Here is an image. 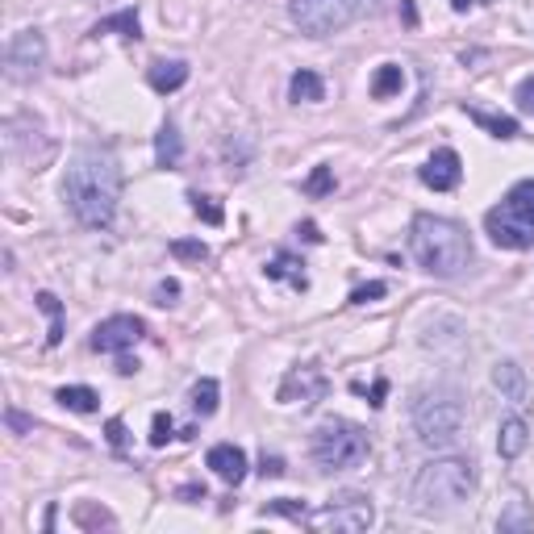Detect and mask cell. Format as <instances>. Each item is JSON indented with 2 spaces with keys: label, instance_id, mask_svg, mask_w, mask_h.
<instances>
[{
  "label": "cell",
  "instance_id": "obj_38",
  "mask_svg": "<svg viewBox=\"0 0 534 534\" xmlns=\"http://www.w3.org/2000/svg\"><path fill=\"white\" fill-rule=\"evenodd\" d=\"M259 471H263V476H284V459L280 455H263L259 459Z\"/></svg>",
  "mask_w": 534,
  "mask_h": 534
},
{
  "label": "cell",
  "instance_id": "obj_15",
  "mask_svg": "<svg viewBox=\"0 0 534 534\" xmlns=\"http://www.w3.org/2000/svg\"><path fill=\"white\" fill-rule=\"evenodd\" d=\"M146 84H151L154 92H176L188 84V63L184 59H159V63H151V71H146Z\"/></svg>",
  "mask_w": 534,
  "mask_h": 534
},
{
  "label": "cell",
  "instance_id": "obj_2",
  "mask_svg": "<svg viewBox=\"0 0 534 534\" xmlns=\"http://www.w3.org/2000/svg\"><path fill=\"white\" fill-rule=\"evenodd\" d=\"M409 251L438 280L463 276L471 267V254H476L468 229L459 226V221H451V217H434V213L413 217V226H409Z\"/></svg>",
  "mask_w": 534,
  "mask_h": 534
},
{
  "label": "cell",
  "instance_id": "obj_35",
  "mask_svg": "<svg viewBox=\"0 0 534 534\" xmlns=\"http://www.w3.org/2000/svg\"><path fill=\"white\" fill-rule=\"evenodd\" d=\"M179 296V280H159V288H154V305H176Z\"/></svg>",
  "mask_w": 534,
  "mask_h": 534
},
{
  "label": "cell",
  "instance_id": "obj_17",
  "mask_svg": "<svg viewBox=\"0 0 534 534\" xmlns=\"http://www.w3.org/2000/svg\"><path fill=\"white\" fill-rule=\"evenodd\" d=\"M179 159H184L179 129H176V121H163V126H159V134H154V163L171 171V167H179Z\"/></svg>",
  "mask_w": 534,
  "mask_h": 534
},
{
  "label": "cell",
  "instance_id": "obj_28",
  "mask_svg": "<svg viewBox=\"0 0 534 534\" xmlns=\"http://www.w3.org/2000/svg\"><path fill=\"white\" fill-rule=\"evenodd\" d=\"M188 201H192V213L204 217L209 226H221L226 221V213H221V204L213 201V196H201V192H188Z\"/></svg>",
  "mask_w": 534,
  "mask_h": 534
},
{
  "label": "cell",
  "instance_id": "obj_41",
  "mask_svg": "<svg viewBox=\"0 0 534 534\" xmlns=\"http://www.w3.org/2000/svg\"><path fill=\"white\" fill-rule=\"evenodd\" d=\"M179 496H184V501H204V488L201 484H188V488H179Z\"/></svg>",
  "mask_w": 534,
  "mask_h": 534
},
{
  "label": "cell",
  "instance_id": "obj_31",
  "mask_svg": "<svg viewBox=\"0 0 534 534\" xmlns=\"http://www.w3.org/2000/svg\"><path fill=\"white\" fill-rule=\"evenodd\" d=\"M171 438H176V421H171V413L159 409V413L151 418V446H167Z\"/></svg>",
  "mask_w": 534,
  "mask_h": 534
},
{
  "label": "cell",
  "instance_id": "obj_37",
  "mask_svg": "<svg viewBox=\"0 0 534 534\" xmlns=\"http://www.w3.org/2000/svg\"><path fill=\"white\" fill-rule=\"evenodd\" d=\"M4 421H9V426H13L17 434L34 430V418H26V413H17V409H4Z\"/></svg>",
  "mask_w": 534,
  "mask_h": 534
},
{
  "label": "cell",
  "instance_id": "obj_36",
  "mask_svg": "<svg viewBox=\"0 0 534 534\" xmlns=\"http://www.w3.org/2000/svg\"><path fill=\"white\" fill-rule=\"evenodd\" d=\"M518 109L534 117V76H526V79L518 84Z\"/></svg>",
  "mask_w": 534,
  "mask_h": 534
},
{
  "label": "cell",
  "instance_id": "obj_21",
  "mask_svg": "<svg viewBox=\"0 0 534 534\" xmlns=\"http://www.w3.org/2000/svg\"><path fill=\"white\" fill-rule=\"evenodd\" d=\"M288 96H293L296 104L305 101V104H313V101H321L326 96V84H321V76L318 71H309V67H301L293 79H288Z\"/></svg>",
  "mask_w": 534,
  "mask_h": 534
},
{
  "label": "cell",
  "instance_id": "obj_9",
  "mask_svg": "<svg viewBox=\"0 0 534 534\" xmlns=\"http://www.w3.org/2000/svg\"><path fill=\"white\" fill-rule=\"evenodd\" d=\"M46 67V38H42L38 29H21L9 38L4 46V76L13 79V84H26L34 79Z\"/></svg>",
  "mask_w": 534,
  "mask_h": 534
},
{
  "label": "cell",
  "instance_id": "obj_44",
  "mask_svg": "<svg viewBox=\"0 0 534 534\" xmlns=\"http://www.w3.org/2000/svg\"><path fill=\"white\" fill-rule=\"evenodd\" d=\"M468 4H471V0H451V9H455V13H468Z\"/></svg>",
  "mask_w": 534,
  "mask_h": 534
},
{
  "label": "cell",
  "instance_id": "obj_39",
  "mask_svg": "<svg viewBox=\"0 0 534 534\" xmlns=\"http://www.w3.org/2000/svg\"><path fill=\"white\" fill-rule=\"evenodd\" d=\"M384 393H388V380H376V384H371V401H368V405L380 409L384 405Z\"/></svg>",
  "mask_w": 534,
  "mask_h": 534
},
{
  "label": "cell",
  "instance_id": "obj_5",
  "mask_svg": "<svg viewBox=\"0 0 534 534\" xmlns=\"http://www.w3.org/2000/svg\"><path fill=\"white\" fill-rule=\"evenodd\" d=\"M384 13V0H288L293 26L309 38H330L363 17Z\"/></svg>",
  "mask_w": 534,
  "mask_h": 534
},
{
  "label": "cell",
  "instance_id": "obj_16",
  "mask_svg": "<svg viewBox=\"0 0 534 534\" xmlns=\"http://www.w3.org/2000/svg\"><path fill=\"white\" fill-rule=\"evenodd\" d=\"M526 443H530V426H526L518 413L501 421V430H496V451H501V459H518L521 451H526Z\"/></svg>",
  "mask_w": 534,
  "mask_h": 534
},
{
  "label": "cell",
  "instance_id": "obj_7",
  "mask_svg": "<svg viewBox=\"0 0 534 534\" xmlns=\"http://www.w3.org/2000/svg\"><path fill=\"white\" fill-rule=\"evenodd\" d=\"M313 463L321 471H343V468H355L368 459V430L355 426V421H321L318 430H313Z\"/></svg>",
  "mask_w": 534,
  "mask_h": 534
},
{
  "label": "cell",
  "instance_id": "obj_26",
  "mask_svg": "<svg viewBox=\"0 0 534 534\" xmlns=\"http://www.w3.org/2000/svg\"><path fill=\"white\" fill-rule=\"evenodd\" d=\"M496 530L509 534V530H534V513L526 509V501H509V509L496 518Z\"/></svg>",
  "mask_w": 534,
  "mask_h": 534
},
{
  "label": "cell",
  "instance_id": "obj_23",
  "mask_svg": "<svg viewBox=\"0 0 534 534\" xmlns=\"http://www.w3.org/2000/svg\"><path fill=\"white\" fill-rule=\"evenodd\" d=\"M401 84H405L401 63H384V67H376V76H371V96H376V101H388V96L401 92Z\"/></svg>",
  "mask_w": 534,
  "mask_h": 534
},
{
  "label": "cell",
  "instance_id": "obj_3",
  "mask_svg": "<svg viewBox=\"0 0 534 534\" xmlns=\"http://www.w3.org/2000/svg\"><path fill=\"white\" fill-rule=\"evenodd\" d=\"M471 488H476V463L463 455H443L418 471L409 501L418 513H443V509H455L459 501H468Z\"/></svg>",
  "mask_w": 534,
  "mask_h": 534
},
{
  "label": "cell",
  "instance_id": "obj_33",
  "mask_svg": "<svg viewBox=\"0 0 534 534\" xmlns=\"http://www.w3.org/2000/svg\"><path fill=\"white\" fill-rule=\"evenodd\" d=\"M388 293V284L384 280H371V284H359L355 293H351V305H368V301H380Z\"/></svg>",
  "mask_w": 534,
  "mask_h": 534
},
{
  "label": "cell",
  "instance_id": "obj_19",
  "mask_svg": "<svg viewBox=\"0 0 534 534\" xmlns=\"http://www.w3.org/2000/svg\"><path fill=\"white\" fill-rule=\"evenodd\" d=\"M101 34H121V38L138 42L142 38V21H138V13H134V9H121V13L101 17V21L92 26V38H101Z\"/></svg>",
  "mask_w": 534,
  "mask_h": 534
},
{
  "label": "cell",
  "instance_id": "obj_24",
  "mask_svg": "<svg viewBox=\"0 0 534 534\" xmlns=\"http://www.w3.org/2000/svg\"><path fill=\"white\" fill-rule=\"evenodd\" d=\"M217 396H221V388H217L213 376H204V380L192 384V413H201V418H209V413H217Z\"/></svg>",
  "mask_w": 534,
  "mask_h": 534
},
{
  "label": "cell",
  "instance_id": "obj_4",
  "mask_svg": "<svg viewBox=\"0 0 534 534\" xmlns=\"http://www.w3.org/2000/svg\"><path fill=\"white\" fill-rule=\"evenodd\" d=\"M484 229L505 251H530L534 246V179H521L505 192V201L484 213Z\"/></svg>",
  "mask_w": 534,
  "mask_h": 534
},
{
  "label": "cell",
  "instance_id": "obj_18",
  "mask_svg": "<svg viewBox=\"0 0 534 534\" xmlns=\"http://www.w3.org/2000/svg\"><path fill=\"white\" fill-rule=\"evenodd\" d=\"M301 267H305L301 259H293V254H284V251H280L276 259H271V263L263 267V276H267V280H288V284L296 288V293H305V288H309V276L301 271Z\"/></svg>",
  "mask_w": 534,
  "mask_h": 534
},
{
  "label": "cell",
  "instance_id": "obj_10",
  "mask_svg": "<svg viewBox=\"0 0 534 534\" xmlns=\"http://www.w3.org/2000/svg\"><path fill=\"white\" fill-rule=\"evenodd\" d=\"M142 334H146L142 318L117 313V318H104L101 326L92 330V351H101V355H121V351H129V346L138 343Z\"/></svg>",
  "mask_w": 534,
  "mask_h": 534
},
{
  "label": "cell",
  "instance_id": "obj_40",
  "mask_svg": "<svg viewBox=\"0 0 534 534\" xmlns=\"http://www.w3.org/2000/svg\"><path fill=\"white\" fill-rule=\"evenodd\" d=\"M296 234H301L305 242H321V234H318V226H313V221H301V226H296Z\"/></svg>",
  "mask_w": 534,
  "mask_h": 534
},
{
  "label": "cell",
  "instance_id": "obj_20",
  "mask_svg": "<svg viewBox=\"0 0 534 534\" xmlns=\"http://www.w3.org/2000/svg\"><path fill=\"white\" fill-rule=\"evenodd\" d=\"M463 113H468V121H476L480 129H488L493 138H518V121L505 113H484V109H471V104H463Z\"/></svg>",
  "mask_w": 534,
  "mask_h": 534
},
{
  "label": "cell",
  "instance_id": "obj_29",
  "mask_svg": "<svg viewBox=\"0 0 534 534\" xmlns=\"http://www.w3.org/2000/svg\"><path fill=\"white\" fill-rule=\"evenodd\" d=\"M76 526H79V530H92V526H117V518L109 513V509L76 505Z\"/></svg>",
  "mask_w": 534,
  "mask_h": 534
},
{
  "label": "cell",
  "instance_id": "obj_32",
  "mask_svg": "<svg viewBox=\"0 0 534 534\" xmlns=\"http://www.w3.org/2000/svg\"><path fill=\"white\" fill-rule=\"evenodd\" d=\"M305 192H309V196H326V192H334V171H330V167H326V163L313 167L309 179H305Z\"/></svg>",
  "mask_w": 534,
  "mask_h": 534
},
{
  "label": "cell",
  "instance_id": "obj_42",
  "mask_svg": "<svg viewBox=\"0 0 534 534\" xmlns=\"http://www.w3.org/2000/svg\"><path fill=\"white\" fill-rule=\"evenodd\" d=\"M117 371H121V376H134V371H138V359H117Z\"/></svg>",
  "mask_w": 534,
  "mask_h": 534
},
{
  "label": "cell",
  "instance_id": "obj_1",
  "mask_svg": "<svg viewBox=\"0 0 534 534\" xmlns=\"http://www.w3.org/2000/svg\"><path fill=\"white\" fill-rule=\"evenodd\" d=\"M63 196L79 226H88V229L113 226L117 201H121V163L113 159V151H104V146H79L71 154V163H67Z\"/></svg>",
  "mask_w": 534,
  "mask_h": 534
},
{
  "label": "cell",
  "instance_id": "obj_22",
  "mask_svg": "<svg viewBox=\"0 0 534 534\" xmlns=\"http://www.w3.org/2000/svg\"><path fill=\"white\" fill-rule=\"evenodd\" d=\"M54 401L63 409H71V413H96V405H101V396L92 393L88 384H67V388L54 393Z\"/></svg>",
  "mask_w": 534,
  "mask_h": 534
},
{
  "label": "cell",
  "instance_id": "obj_27",
  "mask_svg": "<svg viewBox=\"0 0 534 534\" xmlns=\"http://www.w3.org/2000/svg\"><path fill=\"white\" fill-rule=\"evenodd\" d=\"M263 513H280V518H293L296 526H301V521H309V505H305V501H293V496H280V501H267Z\"/></svg>",
  "mask_w": 534,
  "mask_h": 534
},
{
  "label": "cell",
  "instance_id": "obj_43",
  "mask_svg": "<svg viewBox=\"0 0 534 534\" xmlns=\"http://www.w3.org/2000/svg\"><path fill=\"white\" fill-rule=\"evenodd\" d=\"M401 13H405V21H409V26L418 21V13H413V4H409V0H401Z\"/></svg>",
  "mask_w": 534,
  "mask_h": 534
},
{
  "label": "cell",
  "instance_id": "obj_11",
  "mask_svg": "<svg viewBox=\"0 0 534 534\" xmlns=\"http://www.w3.org/2000/svg\"><path fill=\"white\" fill-rule=\"evenodd\" d=\"M330 393V380L321 376L318 368H293L288 376H284V384H280V401L284 405H318L321 396Z\"/></svg>",
  "mask_w": 534,
  "mask_h": 534
},
{
  "label": "cell",
  "instance_id": "obj_14",
  "mask_svg": "<svg viewBox=\"0 0 534 534\" xmlns=\"http://www.w3.org/2000/svg\"><path fill=\"white\" fill-rule=\"evenodd\" d=\"M493 384L501 388L505 401H513V405H526V401H530V380H526V371H521L513 359L496 363V368H493Z\"/></svg>",
  "mask_w": 534,
  "mask_h": 534
},
{
  "label": "cell",
  "instance_id": "obj_30",
  "mask_svg": "<svg viewBox=\"0 0 534 534\" xmlns=\"http://www.w3.org/2000/svg\"><path fill=\"white\" fill-rule=\"evenodd\" d=\"M171 254L184 259V263H204V259H209V246L196 242V238H176V242H171Z\"/></svg>",
  "mask_w": 534,
  "mask_h": 534
},
{
  "label": "cell",
  "instance_id": "obj_8",
  "mask_svg": "<svg viewBox=\"0 0 534 534\" xmlns=\"http://www.w3.org/2000/svg\"><path fill=\"white\" fill-rule=\"evenodd\" d=\"M371 521H376V509H371V501L363 493H343L334 496L326 509H318V513H309V526H318V530H368Z\"/></svg>",
  "mask_w": 534,
  "mask_h": 534
},
{
  "label": "cell",
  "instance_id": "obj_13",
  "mask_svg": "<svg viewBox=\"0 0 534 534\" xmlns=\"http://www.w3.org/2000/svg\"><path fill=\"white\" fill-rule=\"evenodd\" d=\"M204 463H209L217 480H226L229 488L246 480V451H242L238 443H217V446H209V459H204Z\"/></svg>",
  "mask_w": 534,
  "mask_h": 534
},
{
  "label": "cell",
  "instance_id": "obj_6",
  "mask_svg": "<svg viewBox=\"0 0 534 534\" xmlns=\"http://www.w3.org/2000/svg\"><path fill=\"white\" fill-rule=\"evenodd\" d=\"M413 430L426 446H451L463 430V401L451 388H426L413 401Z\"/></svg>",
  "mask_w": 534,
  "mask_h": 534
},
{
  "label": "cell",
  "instance_id": "obj_25",
  "mask_svg": "<svg viewBox=\"0 0 534 534\" xmlns=\"http://www.w3.org/2000/svg\"><path fill=\"white\" fill-rule=\"evenodd\" d=\"M38 309L51 318V334H46V346H59L63 343V301L54 293H38Z\"/></svg>",
  "mask_w": 534,
  "mask_h": 534
},
{
  "label": "cell",
  "instance_id": "obj_12",
  "mask_svg": "<svg viewBox=\"0 0 534 534\" xmlns=\"http://www.w3.org/2000/svg\"><path fill=\"white\" fill-rule=\"evenodd\" d=\"M418 176L426 188L451 192V188H459V179H463V159H459L451 146H443V151H434L430 159H426V167H421Z\"/></svg>",
  "mask_w": 534,
  "mask_h": 534
},
{
  "label": "cell",
  "instance_id": "obj_34",
  "mask_svg": "<svg viewBox=\"0 0 534 534\" xmlns=\"http://www.w3.org/2000/svg\"><path fill=\"white\" fill-rule=\"evenodd\" d=\"M104 434H109V446H113V451H126V421L121 418H109Z\"/></svg>",
  "mask_w": 534,
  "mask_h": 534
}]
</instances>
